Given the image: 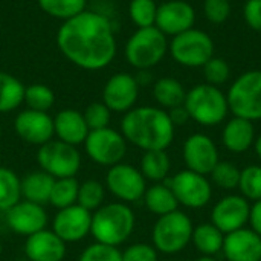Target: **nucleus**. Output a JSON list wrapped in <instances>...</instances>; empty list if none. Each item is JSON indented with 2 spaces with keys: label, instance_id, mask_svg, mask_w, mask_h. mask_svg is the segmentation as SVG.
<instances>
[{
  "label": "nucleus",
  "instance_id": "30",
  "mask_svg": "<svg viewBox=\"0 0 261 261\" xmlns=\"http://www.w3.org/2000/svg\"><path fill=\"white\" fill-rule=\"evenodd\" d=\"M20 200V177L12 170L0 167V211L6 213Z\"/></svg>",
  "mask_w": 261,
  "mask_h": 261
},
{
  "label": "nucleus",
  "instance_id": "4",
  "mask_svg": "<svg viewBox=\"0 0 261 261\" xmlns=\"http://www.w3.org/2000/svg\"><path fill=\"white\" fill-rule=\"evenodd\" d=\"M184 107L187 109L190 119L205 127L222 124L229 113L226 95L220 90V87L208 83L197 84L190 89L187 92Z\"/></svg>",
  "mask_w": 261,
  "mask_h": 261
},
{
  "label": "nucleus",
  "instance_id": "40",
  "mask_svg": "<svg viewBox=\"0 0 261 261\" xmlns=\"http://www.w3.org/2000/svg\"><path fill=\"white\" fill-rule=\"evenodd\" d=\"M78 261H122V252L115 246L93 243L83 251Z\"/></svg>",
  "mask_w": 261,
  "mask_h": 261
},
{
  "label": "nucleus",
  "instance_id": "43",
  "mask_svg": "<svg viewBox=\"0 0 261 261\" xmlns=\"http://www.w3.org/2000/svg\"><path fill=\"white\" fill-rule=\"evenodd\" d=\"M243 18L251 29L261 32V0H246L243 6Z\"/></svg>",
  "mask_w": 261,
  "mask_h": 261
},
{
  "label": "nucleus",
  "instance_id": "15",
  "mask_svg": "<svg viewBox=\"0 0 261 261\" xmlns=\"http://www.w3.org/2000/svg\"><path fill=\"white\" fill-rule=\"evenodd\" d=\"M92 226V214L84 210L78 203L58 210L54 217L52 231L64 242V243H76L81 242L87 234H90Z\"/></svg>",
  "mask_w": 261,
  "mask_h": 261
},
{
  "label": "nucleus",
  "instance_id": "17",
  "mask_svg": "<svg viewBox=\"0 0 261 261\" xmlns=\"http://www.w3.org/2000/svg\"><path fill=\"white\" fill-rule=\"evenodd\" d=\"M196 23V11L185 0H168L158 6L154 26L165 35H179Z\"/></svg>",
  "mask_w": 261,
  "mask_h": 261
},
{
  "label": "nucleus",
  "instance_id": "12",
  "mask_svg": "<svg viewBox=\"0 0 261 261\" xmlns=\"http://www.w3.org/2000/svg\"><path fill=\"white\" fill-rule=\"evenodd\" d=\"M106 187L122 202H136L144 197L147 190L142 173L128 164H116L110 167L106 176Z\"/></svg>",
  "mask_w": 261,
  "mask_h": 261
},
{
  "label": "nucleus",
  "instance_id": "9",
  "mask_svg": "<svg viewBox=\"0 0 261 261\" xmlns=\"http://www.w3.org/2000/svg\"><path fill=\"white\" fill-rule=\"evenodd\" d=\"M37 161L41 170L55 179L73 177L81 167V154L76 147L60 139L43 144L37 151Z\"/></svg>",
  "mask_w": 261,
  "mask_h": 261
},
{
  "label": "nucleus",
  "instance_id": "32",
  "mask_svg": "<svg viewBox=\"0 0 261 261\" xmlns=\"http://www.w3.org/2000/svg\"><path fill=\"white\" fill-rule=\"evenodd\" d=\"M38 5L47 15L66 21L86 11L87 0H38Z\"/></svg>",
  "mask_w": 261,
  "mask_h": 261
},
{
  "label": "nucleus",
  "instance_id": "8",
  "mask_svg": "<svg viewBox=\"0 0 261 261\" xmlns=\"http://www.w3.org/2000/svg\"><path fill=\"white\" fill-rule=\"evenodd\" d=\"M173 60L184 67H203L214 57V41L205 31L191 28L174 35L168 43Z\"/></svg>",
  "mask_w": 261,
  "mask_h": 261
},
{
  "label": "nucleus",
  "instance_id": "11",
  "mask_svg": "<svg viewBox=\"0 0 261 261\" xmlns=\"http://www.w3.org/2000/svg\"><path fill=\"white\" fill-rule=\"evenodd\" d=\"M164 184L171 188L179 205L191 210L206 206L213 197V187L206 176L191 170H182L171 179H165Z\"/></svg>",
  "mask_w": 261,
  "mask_h": 261
},
{
  "label": "nucleus",
  "instance_id": "49",
  "mask_svg": "<svg viewBox=\"0 0 261 261\" xmlns=\"http://www.w3.org/2000/svg\"><path fill=\"white\" fill-rule=\"evenodd\" d=\"M164 261H176V260H164Z\"/></svg>",
  "mask_w": 261,
  "mask_h": 261
},
{
  "label": "nucleus",
  "instance_id": "37",
  "mask_svg": "<svg viewBox=\"0 0 261 261\" xmlns=\"http://www.w3.org/2000/svg\"><path fill=\"white\" fill-rule=\"evenodd\" d=\"M239 188L242 196L248 200L257 202L261 200V167L260 165H249L242 170Z\"/></svg>",
  "mask_w": 261,
  "mask_h": 261
},
{
  "label": "nucleus",
  "instance_id": "24",
  "mask_svg": "<svg viewBox=\"0 0 261 261\" xmlns=\"http://www.w3.org/2000/svg\"><path fill=\"white\" fill-rule=\"evenodd\" d=\"M55 177L47 174L43 170H35L28 173L23 179H20V190H21V199L29 200L38 205H44L50 199L52 187H54Z\"/></svg>",
  "mask_w": 261,
  "mask_h": 261
},
{
  "label": "nucleus",
  "instance_id": "34",
  "mask_svg": "<svg viewBox=\"0 0 261 261\" xmlns=\"http://www.w3.org/2000/svg\"><path fill=\"white\" fill-rule=\"evenodd\" d=\"M28 109L37 112H47L55 102L52 89L44 84H31L24 89V101Z\"/></svg>",
  "mask_w": 261,
  "mask_h": 261
},
{
  "label": "nucleus",
  "instance_id": "14",
  "mask_svg": "<svg viewBox=\"0 0 261 261\" xmlns=\"http://www.w3.org/2000/svg\"><path fill=\"white\" fill-rule=\"evenodd\" d=\"M184 162L187 170L208 176L219 164V150L214 141L203 133H194L184 142Z\"/></svg>",
  "mask_w": 261,
  "mask_h": 261
},
{
  "label": "nucleus",
  "instance_id": "47",
  "mask_svg": "<svg viewBox=\"0 0 261 261\" xmlns=\"http://www.w3.org/2000/svg\"><path fill=\"white\" fill-rule=\"evenodd\" d=\"M196 261H217L214 257H206V255H202L200 258H197Z\"/></svg>",
  "mask_w": 261,
  "mask_h": 261
},
{
  "label": "nucleus",
  "instance_id": "6",
  "mask_svg": "<svg viewBox=\"0 0 261 261\" xmlns=\"http://www.w3.org/2000/svg\"><path fill=\"white\" fill-rule=\"evenodd\" d=\"M229 112L251 122L261 119V70L243 72L226 93Z\"/></svg>",
  "mask_w": 261,
  "mask_h": 261
},
{
  "label": "nucleus",
  "instance_id": "1",
  "mask_svg": "<svg viewBox=\"0 0 261 261\" xmlns=\"http://www.w3.org/2000/svg\"><path fill=\"white\" fill-rule=\"evenodd\" d=\"M57 44L70 63L86 70L104 69L116 55L113 26L95 11H83L66 20L58 29Z\"/></svg>",
  "mask_w": 261,
  "mask_h": 261
},
{
  "label": "nucleus",
  "instance_id": "2",
  "mask_svg": "<svg viewBox=\"0 0 261 261\" xmlns=\"http://www.w3.org/2000/svg\"><path fill=\"white\" fill-rule=\"evenodd\" d=\"M121 130L125 141L144 151H151L167 150L174 139L176 127L167 110L144 106L135 107L124 115Z\"/></svg>",
  "mask_w": 261,
  "mask_h": 261
},
{
  "label": "nucleus",
  "instance_id": "19",
  "mask_svg": "<svg viewBox=\"0 0 261 261\" xmlns=\"http://www.w3.org/2000/svg\"><path fill=\"white\" fill-rule=\"evenodd\" d=\"M14 128L21 141L40 147L52 141L55 135L54 119L47 115V112H37L31 109H26L17 115Z\"/></svg>",
  "mask_w": 261,
  "mask_h": 261
},
{
  "label": "nucleus",
  "instance_id": "39",
  "mask_svg": "<svg viewBox=\"0 0 261 261\" xmlns=\"http://www.w3.org/2000/svg\"><path fill=\"white\" fill-rule=\"evenodd\" d=\"M110 109L104 102H92L86 107L83 116L89 130H99L109 127L110 122Z\"/></svg>",
  "mask_w": 261,
  "mask_h": 261
},
{
  "label": "nucleus",
  "instance_id": "29",
  "mask_svg": "<svg viewBox=\"0 0 261 261\" xmlns=\"http://www.w3.org/2000/svg\"><path fill=\"white\" fill-rule=\"evenodd\" d=\"M170 168L171 161L165 150H151L142 154L139 171L145 179L153 182H162L168 177Z\"/></svg>",
  "mask_w": 261,
  "mask_h": 261
},
{
  "label": "nucleus",
  "instance_id": "20",
  "mask_svg": "<svg viewBox=\"0 0 261 261\" xmlns=\"http://www.w3.org/2000/svg\"><path fill=\"white\" fill-rule=\"evenodd\" d=\"M222 252L228 261H261V237L251 228L229 232Z\"/></svg>",
  "mask_w": 261,
  "mask_h": 261
},
{
  "label": "nucleus",
  "instance_id": "48",
  "mask_svg": "<svg viewBox=\"0 0 261 261\" xmlns=\"http://www.w3.org/2000/svg\"><path fill=\"white\" fill-rule=\"evenodd\" d=\"M0 136H2V125H0Z\"/></svg>",
  "mask_w": 261,
  "mask_h": 261
},
{
  "label": "nucleus",
  "instance_id": "22",
  "mask_svg": "<svg viewBox=\"0 0 261 261\" xmlns=\"http://www.w3.org/2000/svg\"><path fill=\"white\" fill-rule=\"evenodd\" d=\"M54 132L60 141L76 147L86 141L90 130L83 113L73 109H64L54 118Z\"/></svg>",
  "mask_w": 261,
  "mask_h": 261
},
{
  "label": "nucleus",
  "instance_id": "13",
  "mask_svg": "<svg viewBox=\"0 0 261 261\" xmlns=\"http://www.w3.org/2000/svg\"><path fill=\"white\" fill-rule=\"evenodd\" d=\"M251 216V203L243 196L229 194L222 197L213 208L211 223L216 225L225 236L242 228H246Z\"/></svg>",
  "mask_w": 261,
  "mask_h": 261
},
{
  "label": "nucleus",
  "instance_id": "21",
  "mask_svg": "<svg viewBox=\"0 0 261 261\" xmlns=\"http://www.w3.org/2000/svg\"><path fill=\"white\" fill-rule=\"evenodd\" d=\"M24 254L29 261H63L66 243L54 231L41 229L26 239Z\"/></svg>",
  "mask_w": 261,
  "mask_h": 261
},
{
  "label": "nucleus",
  "instance_id": "26",
  "mask_svg": "<svg viewBox=\"0 0 261 261\" xmlns=\"http://www.w3.org/2000/svg\"><path fill=\"white\" fill-rule=\"evenodd\" d=\"M225 234L213 223H202L193 229L191 243L194 248L206 257H214L223 249Z\"/></svg>",
  "mask_w": 261,
  "mask_h": 261
},
{
  "label": "nucleus",
  "instance_id": "44",
  "mask_svg": "<svg viewBox=\"0 0 261 261\" xmlns=\"http://www.w3.org/2000/svg\"><path fill=\"white\" fill-rule=\"evenodd\" d=\"M168 116L171 119V122L174 124V127H179V125H184L190 121V115L187 112V109L184 106H179V107H174L168 112Z\"/></svg>",
  "mask_w": 261,
  "mask_h": 261
},
{
  "label": "nucleus",
  "instance_id": "41",
  "mask_svg": "<svg viewBox=\"0 0 261 261\" xmlns=\"http://www.w3.org/2000/svg\"><path fill=\"white\" fill-rule=\"evenodd\" d=\"M232 6L229 0H205L203 2V14L205 18L213 24L225 23L231 15Z\"/></svg>",
  "mask_w": 261,
  "mask_h": 261
},
{
  "label": "nucleus",
  "instance_id": "25",
  "mask_svg": "<svg viewBox=\"0 0 261 261\" xmlns=\"http://www.w3.org/2000/svg\"><path fill=\"white\" fill-rule=\"evenodd\" d=\"M142 199H144L147 210L159 217L170 214L173 211H177V206H179V202L174 193L171 191V188L162 182H158L151 185L150 188H147Z\"/></svg>",
  "mask_w": 261,
  "mask_h": 261
},
{
  "label": "nucleus",
  "instance_id": "46",
  "mask_svg": "<svg viewBox=\"0 0 261 261\" xmlns=\"http://www.w3.org/2000/svg\"><path fill=\"white\" fill-rule=\"evenodd\" d=\"M254 148H255V153L258 156V159L261 161V135L258 138H255V142H254Z\"/></svg>",
  "mask_w": 261,
  "mask_h": 261
},
{
  "label": "nucleus",
  "instance_id": "16",
  "mask_svg": "<svg viewBox=\"0 0 261 261\" xmlns=\"http://www.w3.org/2000/svg\"><path fill=\"white\" fill-rule=\"evenodd\" d=\"M139 84L130 73H116L110 76L102 89V102L110 112L127 113L138 101Z\"/></svg>",
  "mask_w": 261,
  "mask_h": 261
},
{
  "label": "nucleus",
  "instance_id": "38",
  "mask_svg": "<svg viewBox=\"0 0 261 261\" xmlns=\"http://www.w3.org/2000/svg\"><path fill=\"white\" fill-rule=\"evenodd\" d=\"M203 76H205L208 84L220 87V86H223L229 80L231 67H229V64L223 58L213 57L203 66Z\"/></svg>",
  "mask_w": 261,
  "mask_h": 261
},
{
  "label": "nucleus",
  "instance_id": "45",
  "mask_svg": "<svg viewBox=\"0 0 261 261\" xmlns=\"http://www.w3.org/2000/svg\"><path fill=\"white\" fill-rule=\"evenodd\" d=\"M249 223H251V229L255 231L261 237V200L254 202V205L251 206Z\"/></svg>",
  "mask_w": 261,
  "mask_h": 261
},
{
  "label": "nucleus",
  "instance_id": "36",
  "mask_svg": "<svg viewBox=\"0 0 261 261\" xmlns=\"http://www.w3.org/2000/svg\"><path fill=\"white\" fill-rule=\"evenodd\" d=\"M158 5L154 0H132L128 15L138 28H150L156 23Z\"/></svg>",
  "mask_w": 261,
  "mask_h": 261
},
{
  "label": "nucleus",
  "instance_id": "7",
  "mask_svg": "<svg viewBox=\"0 0 261 261\" xmlns=\"http://www.w3.org/2000/svg\"><path fill=\"white\" fill-rule=\"evenodd\" d=\"M193 229L191 219L179 210L161 216L151 231L153 246L162 254H177L190 245Z\"/></svg>",
  "mask_w": 261,
  "mask_h": 261
},
{
  "label": "nucleus",
  "instance_id": "35",
  "mask_svg": "<svg viewBox=\"0 0 261 261\" xmlns=\"http://www.w3.org/2000/svg\"><path fill=\"white\" fill-rule=\"evenodd\" d=\"M242 170L229 161H219L211 171V182L222 190H236L240 184Z\"/></svg>",
  "mask_w": 261,
  "mask_h": 261
},
{
  "label": "nucleus",
  "instance_id": "31",
  "mask_svg": "<svg viewBox=\"0 0 261 261\" xmlns=\"http://www.w3.org/2000/svg\"><path fill=\"white\" fill-rule=\"evenodd\" d=\"M78 188H80V184L75 177L55 179L49 203H52L58 210L75 205L78 200Z\"/></svg>",
  "mask_w": 261,
  "mask_h": 261
},
{
  "label": "nucleus",
  "instance_id": "27",
  "mask_svg": "<svg viewBox=\"0 0 261 261\" xmlns=\"http://www.w3.org/2000/svg\"><path fill=\"white\" fill-rule=\"evenodd\" d=\"M153 96L162 109H174L184 106L187 90L182 83L171 76L159 78L153 86Z\"/></svg>",
  "mask_w": 261,
  "mask_h": 261
},
{
  "label": "nucleus",
  "instance_id": "42",
  "mask_svg": "<svg viewBox=\"0 0 261 261\" xmlns=\"http://www.w3.org/2000/svg\"><path fill=\"white\" fill-rule=\"evenodd\" d=\"M122 261H159L154 246L147 243H135L122 252Z\"/></svg>",
  "mask_w": 261,
  "mask_h": 261
},
{
  "label": "nucleus",
  "instance_id": "3",
  "mask_svg": "<svg viewBox=\"0 0 261 261\" xmlns=\"http://www.w3.org/2000/svg\"><path fill=\"white\" fill-rule=\"evenodd\" d=\"M135 223L136 219L132 208L122 202H113L99 206L92 214L90 234L96 243L118 248L132 236Z\"/></svg>",
  "mask_w": 261,
  "mask_h": 261
},
{
  "label": "nucleus",
  "instance_id": "28",
  "mask_svg": "<svg viewBox=\"0 0 261 261\" xmlns=\"http://www.w3.org/2000/svg\"><path fill=\"white\" fill-rule=\"evenodd\" d=\"M23 83L8 72H0V113H9L24 101Z\"/></svg>",
  "mask_w": 261,
  "mask_h": 261
},
{
  "label": "nucleus",
  "instance_id": "23",
  "mask_svg": "<svg viewBox=\"0 0 261 261\" xmlns=\"http://www.w3.org/2000/svg\"><path fill=\"white\" fill-rule=\"evenodd\" d=\"M222 142L231 153H245L255 142L254 122L234 116L226 122L222 132Z\"/></svg>",
  "mask_w": 261,
  "mask_h": 261
},
{
  "label": "nucleus",
  "instance_id": "10",
  "mask_svg": "<svg viewBox=\"0 0 261 261\" xmlns=\"http://www.w3.org/2000/svg\"><path fill=\"white\" fill-rule=\"evenodd\" d=\"M86 153L87 156L98 165L113 167L121 164L127 153V141L122 133L106 127L99 130H90L86 141Z\"/></svg>",
  "mask_w": 261,
  "mask_h": 261
},
{
  "label": "nucleus",
  "instance_id": "18",
  "mask_svg": "<svg viewBox=\"0 0 261 261\" xmlns=\"http://www.w3.org/2000/svg\"><path fill=\"white\" fill-rule=\"evenodd\" d=\"M5 220L11 231L29 237L41 229H46L47 214L43 205L29 200H20L5 213Z\"/></svg>",
  "mask_w": 261,
  "mask_h": 261
},
{
  "label": "nucleus",
  "instance_id": "5",
  "mask_svg": "<svg viewBox=\"0 0 261 261\" xmlns=\"http://www.w3.org/2000/svg\"><path fill=\"white\" fill-rule=\"evenodd\" d=\"M168 52L167 35L156 26L138 28L125 44V58L138 70H148L159 64Z\"/></svg>",
  "mask_w": 261,
  "mask_h": 261
},
{
  "label": "nucleus",
  "instance_id": "33",
  "mask_svg": "<svg viewBox=\"0 0 261 261\" xmlns=\"http://www.w3.org/2000/svg\"><path fill=\"white\" fill-rule=\"evenodd\" d=\"M104 196H106L104 185L98 180L90 179L80 184L76 203L87 211H96L99 206H102Z\"/></svg>",
  "mask_w": 261,
  "mask_h": 261
}]
</instances>
